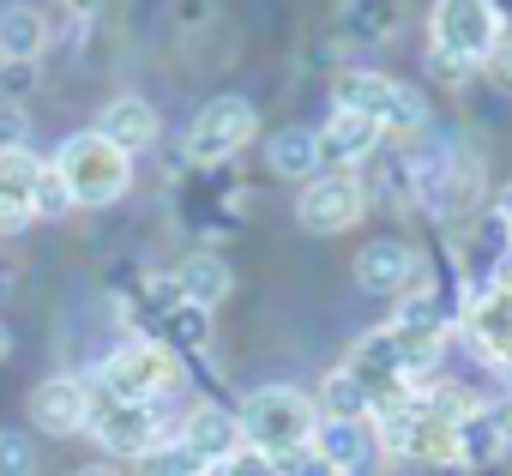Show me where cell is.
<instances>
[{"instance_id":"1","label":"cell","mask_w":512,"mask_h":476,"mask_svg":"<svg viewBox=\"0 0 512 476\" xmlns=\"http://www.w3.org/2000/svg\"><path fill=\"white\" fill-rule=\"evenodd\" d=\"M410 205H422L440 223H458L482 205V163L458 139H434L410 157Z\"/></svg>"},{"instance_id":"2","label":"cell","mask_w":512,"mask_h":476,"mask_svg":"<svg viewBox=\"0 0 512 476\" xmlns=\"http://www.w3.org/2000/svg\"><path fill=\"white\" fill-rule=\"evenodd\" d=\"M241 422V440L260 446V452H290V446H308L314 428H320V404L296 386H253L235 410Z\"/></svg>"},{"instance_id":"3","label":"cell","mask_w":512,"mask_h":476,"mask_svg":"<svg viewBox=\"0 0 512 476\" xmlns=\"http://www.w3.org/2000/svg\"><path fill=\"white\" fill-rule=\"evenodd\" d=\"M332 109L368 115L380 133H398V139L428 133V97H422L416 85L386 79V73H338V85H332Z\"/></svg>"},{"instance_id":"4","label":"cell","mask_w":512,"mask_h":476,"mask_svg":"<svg viewBox=\"0 0 512 476\" xmlns=\"http://www.w3.org/2000/svg\"><path fill=\"white\" fill-rule=\"evenodd\" d=\"M49 163L61 169V181H67L73 205H115V199L133 187V157H127V151H115L97 127H91V133L61 139V151H55Z\"/></svg>"},{"instance_id":"5","label":"cell","mask_w":512,"mask_h":476,"mask_svg":"<svg viewBox=\"0 0 512 476\" xmlns=\"http://www.w3.org/2000/svg\"><path fill=\"white\" fill-rule=\"evenodd\" d=\"M181 374H187V362H181L175 350H163V344H151V338H127V344L97 368V392L127 398V404H157V398H169V392L181 386Z\"/></svg>"},{"instance_id":"6","label":"cell","mask_w":512,"mask_h":476,"mask_svg":"<svg viewBox=\"0 0 512 476\" xmlns=\"http://www.w3.org/2000/svg\"><path fill=\"white\" fill-rule=\"evenodd\" d=\"M500 37L506 31H500L494 0H434V13H428V49L464 67H482Z\"/></svg>"},{"instance_id":"7","label":"cell","mask_w":512,"mask_h":476,"mask_svg":"<svg viewBox=\"0 0 512 476\" xmlns=\"http://www.w3.org/2000/svg\"><path fill=\"white\" fill-rule=\"evenodd\" d=\"M85 434L109 452V458H145L157 440H169L175 428L163 422L157 404H127V398H109L91 386V416H85Z\"/></svg>"},{"instance_id":"8","label":"cell","mask_w":512,"mask_h":476,"mask_svg":"<svg viewBox=\"0 0 512 476\" xmlns=\"http://www.w3.org/2000/svg\"><path fill=\"white\" fill-rule=\"evenodd\" d=\"M253 133H260V115H253L247 97H211L193 121H187V139H181V157L193 169H223Z\"/></svg>"},{"instance_id":"9","label":"cell","mask_w":512,"mask_h":476,"mask_svg":"<svg viewBox=\"0 0 512 476\" xmlns=\"http://www.w3.org/2000/svg\"><path fill=\"white\" fill-rule=\"evenodd\" d=\"M362 211H368V187L356 181V169H320L296 193V223L308 235H344L362 223Z\"/></svg>"},{"instance_id":"10","label":"cell","mask_w":512,"mask_h":476,"mask_svg":"<svg viewBox=\"0 0 512 476\" xmlns=\"http://www.w3.org/2000/svg\"><path fill=\"white\" fill-rule=\"evenodd\" d=\"M85 416H91V380L79 374H49L31 386V422L43 434H85Z\"/></svg>"},{"instance_id":"11","label":"cell","mask_w":512,"mask_h":476,"mask_svg":"<svg viewBox=\"0 0 512 476\" xmlns=\"http://www.w3.org/2000/svg\"><path fill=\"white\" fill-rule=\"evenodd\" d=\"M422 278V254L410 248V242H398V235H380V242H368L362 254H356V284L368 290V296H404L410 284Z\"/></svg>"},{"instance_id":"12","label":"cell","mask_w":512,"mask_h":476,"mask_svg":"<svg viewBox=\"0 0 512 476\" xmlns=\"http://www.w3.org/2000/svg\"><path fill=\"white\" fill-rule=\"evenodd\" d=\"M37 175H43V157L31 145L0 151V235H25L37 223V211H31Z\"/></svg>"},{"instance_id":"13","label":"cell","mask_w":512,"mask_h":476,"mask_svg":"<svg viewBox=\"0 0 512 476\" xmlns=\"http://www.w3.org/2000/svg\"><path fill=\"white\" fill-rule=\"evenodd\" d=\"M380 127L368 115H350V109H332L326 127H314V145H320V169H356L380 151Z\"/></svg>"},{"instance_id":"14","label":"cell","mask_w":512,"mask_h":476,"mask_svg":"<svg viewBox=\"0 0 512 476\" xmlns=\"http://www.w3.org/2000/svg\"><path fill=\"white\" fill-rule=\"evenodd\" d=\"M175 440H181L187 452H199L211 470H217L235 446H247V440H241V422H235L229 404H193V410L175 422Z\"/></svg>"},{"instance_id":"15","label":"cell","mask_w":512,"mask_h":476,"mask_svg":"<svg viewBox=\"0 0 512 476\" xmlns=\"http://www.w3.org/2000/svg\"><path fill=\"white\" fill-rule=\"evenodd\" d=\"M458 332L476 344L482 362H494V356L512 344V290H506V284L476 290V296L464 302V314H458Z\"/></svg>"},{"instance_id":"16","label":"cell","mask_w":512,"mask_h":476,"mask_svg":"<svg viewBox=\"0 0 512 476\" xmlns=\"http://www.w3.org/2000/svg\"><path fill=\"white\" fill-rule=\"evenodd\" d=\"M175 296L181 302H193V308H217V302H229V290H235V272H229V260L223 254H211V248H199V254H187L181 266H175Z\"/></svg>"},{"instance_id":"17","label":"cell","mask_w":512,"mask_h":476,"mask_svg":"<svg viewBox=\"0 0 512 476\" xmlns=\"http://www.w3.org/2000/svg\"><path fill=\"white\" fill-rule=\"evenodd\" d=\"M97 133H103L115 151L139 157V151H151V145H157V109H151L145 97H115V103H103Z\"/></svg>"},{"instance_id":"18","label":"cell","mask_w":512,"mask_h":476,"mask_svg":"<svg viewBox=\"0 0 512 476\" xmlns=\"http://www.w3.org/2000/svg\"><path fill=\"white\" fill-rule=\"evenodd\" d=\"M49 49V19L31 0H0V61H43Z\"/></svg>"},{"instance_id":"19","label":"cell","mask_w":512,"mask_h":476,"mask_svg":"<svg viewBox=\"0 0 512 476\" xmlns=\"http://www.w3.org/2000/svg\"><path fill=\"white\" fill-rule=\"evenodd\" d=\"M326 464H338V470H362L368 464V452H374V434H368V422H332V416H320V428H314V440H308Z\"/></svg>"},{"instance_id":"20","label":"cell","mask_w":512,"mask_h":476,"mask_svg":"<svg viewBox=\"0 0 512 476\" xmlns=\"http://www.w3.org/2000/svg\"><path fill=\"white\" fill-rule=\"evenodd\" d=\"M266 169H272L278 181H308V175H320L314 127H284V133H272V145H266Z\"/></svg>"},{"instance_id":"21","label":"cell","mask_w":512,"mask_h":476,"mask_svg":"<svg viewBox=\"0 0 512 476\" xmlns=\"http://www.w3.org/2000/svg\"><path fill=\"white\" fill-rule=\"evenodd\" d=\"M314 404H320V416H332V422H368V410H374L368 386H362L350 368H332V374L320 380Z\"/></svg>"},{"instance_id":"22","label":"cell","mask_w":512,"mask_h":476,"mask_svg":"<svg viewBox=\"0 0 512 476\" xmlns=\"http://www.w3.org/2000/svg\"><path fill=\"white\" fill-rule=\"evenodd\" d=\"M500 458H506V446H500V434L488 422V404H482V410H470L458 422V470H488Z\"/></svg>"},{"instance_id":"23","label":"cell","mask_w":512,"mask_h":476,"mask_svg":"<svg viewBox=\"0 0 512 476\" xmlns=\"http://www.w3.org/2000/svg\"><path fill=\"white\" fill-rule=\"evenodd\" d=\"M398 31V0H344V37L350 43H386Z\"/></svg>"},{"instance_id":"24","label":"cell","mask_w":512,"mask_h":476,"mask_svg":"<svg viewBox=\"0 0 512 476\" xmlns=\"http://www.w3.org/2000/svg\"><path fill=\"white\" fill-rule=\"evenodd\" d=\"M133 464H139V476H211V464H205L199 452H187L175 434L157 440V446H151L145 458H133Z\"/></svg>"},{"instance_id":"25","label":"cell","mask_w":512,"mask_h":476,"mask_svg":"<svg viewBox=\"0 0 512 476\" xmlns=\"http://www.w3.org/2000/svg\"><path fill=\"white\" fill-rule=\"evenodd\" d=\"M31 211H37V217H67V211H79V205H73V193H67V181H61V169H55L49 157H43V175H37Z\"/></svg>"},{"instance_id":"26","label":"cell","mask_w":512,"mask_h":476,"mask_svg":"<svg viewBox=\"0 0 512 476\" xmlns=\"http://www.w3.org/2000/svg\"><path fill=\"white\" fill-rule=\"evenodd\" d=\"M0 476H37V446H31V434L0 428Z\"/></svg>"},{"instance_id":"27","label":"cell","mask_w":512,"mask_h":476,"mask_svg":"<svg viewBox=\"0 0 512 476\" xmlns=\"http://www.w3.org/2000/svg\"><path fill=\"white\" fill-rule=\"evenodd\" d=\"M211 476H284V470H278V458H272V452H260V446H235Z\"/></svg>"},{"instance_id":"28","label":"cell","mask_w":512,"mask_h":476,"mask_svg":"<svg viewBox=\"0 0 512 476\" xmlns=\"http://www.w3.org/2000/svg\"><path fill=\"white\" fill-rule=\"evenodd\" d=\"M37 91V61H0V103H19Z\"/></svg>"},{"instance_id":"29","label":"cell","mask_w":512,"mask_h":476,"mask_svg":"<svg viewBox=\"0 0 512 476\" xmlns=\"http://www.w3.org/2000/svg\"><path fill=\"white\" fill-rule=\"evenodd\" d=\"M272 458H278V470H284V476H350V470L326 464L314 446H290V452H272Z\"/></svg>"},{"instance_id":"30","label":"cell","mask_w":512,"mask_h":476,"mask_svg":"<svg viewBox=\"0 0 512 476\" xmlns=\"http://www.w3.org/2000/svg\"><path fill=\"white\" fill-rule=\"evenodd\" d=\"M25 133H31V115H25L19 103H0V151L25 145Z\"/></svg>"},{"instance_id":"31","label":"cell","mask_w":512,"mask_h":476,"mask_svg":"<svg viewBox=\"0 0 512 476\" xmlns=\"http://www.w3.org/2000/svg\"><path fill=\"white\" fill-rule=\"evenodd\" d=\"M482 73H488L500 91H512V37H500V43H494V55L482 61Z\"/></svg>"},{"instance_id":"32","label":"cell","mask_w":512,"mask_h":476,"mask_svg":"<svg viewBox=\"0 0 512 476\" xmlns=\"http://www.w3.org/2000/svg\"><path fill=\"white\" fill-rule=\"evenodd\" d=\"M428 73H434L440 85H464L476 67H464V61H452V55H434V49H428Z\"/></svg>"},{"instance_id":"33","label":"cell","mask_w":512,"mask_h":476,"mask_svg":"<svg viewBox=\"0 0 512 476\" xmlns=\"http://www.w3.org/2000/svg\"><path fill=\"white\" fill-rule=\"evenodd\" d=\"M488 422H494V434H500V446H506V458H512V398L488 404Z\"/></svg>"},{"instance_id":"34","label":"cell","mask_w":512,"mask_h":476,"mask_svg":"<svg viewBox=\"0 0 512 476\" xmlns=\"http://www.w3.org/2000/svg\"><path fill=\"white\" fill-rule=\"evenodd\" d=\"M61 7H67V13H73L79 25H91V19L103 13V0H61Z\"/></svg>"},{"instance_id":"35","label":"cell","mask_w":512,"mask_h":476,"mask_svg":"<svg viewBox=\"0 0 512 476\" xmlns=\"http://www.w3.org/2000/svg\"><path fill=\"white\" fill-rule=\"evenodd\" d=\"M494 217H500V223H506V229H512V181H506V187H500V199H494Z\"/></svg>"},{"instance_id":"36","label":"cell","mask_w":512,"mask_h":476,"mask_svg":"<svg viewBox=\"0 0 512 476\" xmlns=\"http://www.w3.org/2000/svg\"><path fill=\"white\" fill-rule=\"evenodd\" d=\"M494 368H500V380H506V386H512V344H506V350H500V356H494Z\"/></svg>"},{"instance_id":"37","label":"cell","mask_w":512,"mask_h":476,"mask_svg":"<svg viewBox=\"0 0 512 476\" xmlns=\"http://www.w3.org/2000/svg\"><path fill=\"white\" fill-rule=\"evenodd\" d=\"M494 13H500V31L512 37V0H494Z\"/></svg>"},{"instance_id":"38","label":"cell","mask_w":512,"mask_h":476,"mask_svg":"<svg viewBox=\"0 0 512 476\" xmlns=\"http://www.w3.org/2000/svg\"><path fill=\"white\" fill-rule=\"evenodd\" d=\"M79 476H127V470H115V464H85Z\"/></svg>"},{"instance_id":"39","label":"cell","mask_w":512,"mask_h":476,"mask_svg":"<svg viewBox=\"0 0 512 476\" xmlns=\"http://www.w3.org/2000/svg\"><path fill=\"white\" fill-rule=\"evenodd\" d=\"M13 356V332H7V320H0V362Z\"/></svg>"},{"instance_id":"40","label":"cell","mask_w":512,"mask_h":476,"mask_svg":"<svg viewBox=\"0 0 512 476\" xmlns=\"http://www.w3.org/2000/svg\"><path fill=\"white\" fill-rule=\"evenodd\" d=\"M506 290H512V278H506Z\"/></svg>"}]
</instances>
